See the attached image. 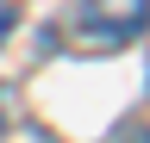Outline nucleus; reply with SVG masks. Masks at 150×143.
<instances>
[{
  "label": "nucleus",
  "instance_id": "nucleus-1",
  "mask_svg": "<svg viewBox=\"0 0 150 143\" xmlns=\"http://www.w3.org/2000/svg\"><path fill=\"white\" fill-rule=\"evenodd\" d=\"M150 31V0H75L63 13V44L81 56H112Z\"/></svg>",
  "mask_w": 150,
  "mask_h": 143
},
{
  "label": "nucleus",
  "instance_id": "nucleus-2",
  "mask_svg": "<svg viewBox=\"0 0 150 143\" xmlns=\"http://www.w3.org/2000/svg\"><path fill=\"white\" fill-rule=\"evenodd\" d=\"M112 143H150V131H144V124H131V131H119Z\"/></svg>",
  "mask_w": 150,
  "mask_h": 143
},
{
  "label": "nucleus",
  "instance_id": "nucleus-3",
  "mask_svg": "<svg viewBox=\"0 0 150 143\" xmlns=\"http://www.w3.org/2000/svg\"><path fill=\"white\" fill-rule=\"evenodd\" d=\"M13 38V6H0V44Z\"/></svg>",
  "mask_w": 150,
  "mask_h": 143
},
{
  "label": "nucleus",
  "instance_id": "nucleus-4",
  "mask_svg": "<svg viewBox=\"0 0 150 143\" xmlns=\"http://www.w3.org/2000/svg\"><path fill=\"white\" fill-rule=\"evenodd\" d=\"M0 131H6V118H0Z\"/></svg>",
  "mask_w": 150,
  "mask_h": 143
}]
</instances>
